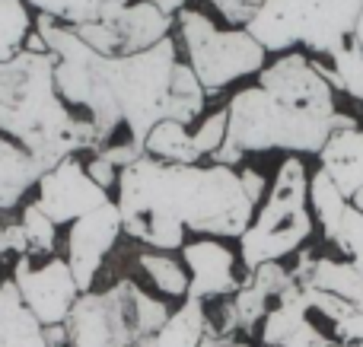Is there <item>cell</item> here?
Instances as JSON below:
<instances>
[{"mask_svg":"<svg viewBox=\"0 0 363 347\" xmlns=\"http://www.w3.org/2000/svg\"><path fill=\"white\" fill-rule=\"evenodd\" d=\"M13 284L45 329L67 322L70 309L80 300V287L70 274L67 258H48L45 265H32L29 255H19L13 268Z\"/></svg>","mask_w":363,"mask_h":347,"instance_id":"30bf717a","label":"cell"},{"mask_svg":"<svg viewBox=\"0 0 363 347\" xmlns=\"http://www.w3.org/2000/svg\"><path fill=\"white\" fill-rule=\"evenodd\" d=\"M357 347H363V344H357Z\"/></svg>","mask_w":363,"mask_h":347,"instance_id":"8d00e7d4","label":"cell"},{"mask_svg":"<svg viewBox=\"0 0 363 347\" xmlns=\"http://www.w3.org/2000/svg\"><path fill=\"white\" fill-rule=\"evenodd\" d=\"M138 268L163 297H169V300L188 297V268L182 265V258H176V255L150 249V252L138 255Z\"/></svg>","mask_w":363,"mask_h":347,"instance_id":"44dd1931","label":"cell"},{"mask_svg":"<svg viewBox=\"0 0 363 347\" xmlns=\"http://www.w3.org/2000/svg\"><path fill=\"white\" fill-rule=\"evenodd\" d=\"M347 204H351L347 195L335 185V178L328 176L325 169H315L313 176H309V210H313L315 223L322 227L328 242L338 233V223H341V217H345Z\"/></svg>","mask_w":363,"mask_h":347,"instance_id":"ffe728a7","label":"cell"},{"mask_svg":"<svg viewBox=\"0 0 363 347\" xmlns=\"http://www.w3.org/2000/svg\"><path fill=\"white\" fill-rule=\"evenodd\" d=\"M211 331V316L201 300H185L153 335V347H201Z\"/></svg>","mask_w":363,"mask_h":347,"instance_id":"ac0fdd59","label":"cell"},{"mask_svg":"<svg viewBox=\"0 0 363 347\" xmlns=\"http://www.w3.org/2000/svg\"><path fill=\"white\" fill-rule=\"evenodd\" d=\"M172 19L185 51V64L194 70L207 96L220 93L249 74H258L268 64V51L245 29H220L207 13L188 6Z\"/></svg>","mask_w":363,"mask_h":347,"instance_id":"ba28073f","label":"cell"},{"mask_svg":"<svg viewBox=\"0 0 363 347\" xmlns=\"http://www.w3.org/2000/svg\"><path fill=\"white\" fill-rule=\"evenodd\" d=\"M347 201H351V207H357V210H360V214H363V185H360V188H357V191H354V195H351V198H347Z\"/></svg>","mask_w":363,"mask_h":347,"instance_id":"e575fe53","label":"cell"},{"mask_svg":"<svg viewBox=\"0 0 363 347\" xmlns=\"http://www.w3.org/2000/svg\"><path fill=\"white\" fill-rule=\"evenodd\" d=\"M262 4L264 0H211V6L223 16V23H230V29H236V25L245 29Z\"/></svg>","mask_w":363,"mask_h":347,"instance_id":"83f0119b","label":"cell"},{"mask_svg":"<svg viewBox=\"0 0 363 347\" xmlns=\"http://www.w3.org/2000/svg\"><path fill=\"white\" fill-rule=\"evenodd\" d=\"M144 153L163 163H201L188 125L172 118H163L150 127V134L144 137Z\"/></svg>","mask_w":363,"mask_h":347,"instance_id":"d6986e66","label":"cell"},{"mask_svg":"<svg viewBox=\"0 0 363 347\" xmlns=\"http://www.w3.org/2000/svg\"><path fill=\"white\" fill-rule=\"evenodd\" d=\"M4 255H26V239L23 229H19V220H0V258Z\"/></svg>","mask_w":363,"mask_h":347,"instance_id":"f546056e","label":"cell"},{"mask_svg":"<svg viewBox=\"0 0 363 347\" xmlns=\"http://www.w3.org/2000/svg\"><path fill=\"white\" fill-rule=\"evenodd\" d=\"M153 6H157V10H163L166 16H176L179 10H185V4L188 0H150Z\"/></svg>","mask_w":363,"mask_h":347,"instance_id":"836d02e7","label":"cell"},{"mask_svg":"<svg viewBox=\"0 0 363 347\" xmlns=\"http://www.w3.org/2000/svg\"><path fill=\"white\" fill-rule=\"evenodd\" d=\"M332 246L338 249V252H345L347 261H354V265L363 271V214L357 207L347 204V210H345V217H341V223H338V233H335Z\"/></svg>","mask_w":363,"mask_h":347,"instance_id":"484cf974","label":"cell"},{"mask_svg":"<svg viewBox=\"0 0 363 347\" xmlns=\"http://www.w3.org/2000/svg\"><path fill=\"white\" fill-rule=\"evenodd\" d=\"M309 172L296 153H290L271 182L262 210L252 217L249 229L239 236V261L245 274L264 261H284L309 242L315 217L309 210Z\"/></svg>","mask_w":363,"mask_h":347,"instance_id":"5b68a950","label":"cell"},{"mask_svg":"<svg viewBox=\"0 0 363 347\" xmlns=\"http://www.w3.org/2000/svg\"><path fill=\"white\" fill-rule=\"evenodd\" d=\"M102 76L108 80L121 112V127L125 137L144 147V137L150 127L163 118L182 121V108L172 93L179 67V42L176 38H163L160 45L138 55H121V57H99ZM185 125V121H182Z\"/></svg>","mask_w":363,"mask_h":347,"instance_id":"277c9868","label":"cell"},{"mask_svg":"<svg viewBox=\"0 0 363 347\" xmlns=\"http://www.w3.org/2000/svg\"><path fill=\"white\" fill-rule=\"evenodd\" d=\"M322 169L335 178L347 198L363 185V127H341L332 131L325 147L319 150Z\"/></svg>","mask_w":363,"mask_h":347,"instance_id":"9a60e30c","label":"cell"},{"mask_svg":"<svg viewBox=\"0 0 363 347\" xmlns=\"http://www.w3.org/2000/svg\"><path fill=\"white\" fill-rule=\"evenodd\" d=\"M239 182H242L245 198H249V201L258 207V204L264 201V195H268V182H264V176H262V172H255V169H242V172H239Z\"/></svg>","mask_w":363,"mask_h":347,"instance_id":"1f68e13d","label":"cell"},{"mask_svg":"<svg viewBox=\"0 0 363 347\" xmlns=\"http://www.w3.org/2000/svg\"><path fill=\"white\" fill-rule=\"evenodd\" d=\"M86 172H89V178H93L96 185H99V188H115V185H118V166L112 163V159H106L102 157V153H93V157L86 159Z\"/></svg>","mask_w":363,"mask_h":347,"instance_id":"f1b7e54d","label":"cell"},{"mask_svg":"<svg viewBox=\"0 0 363 347\" xmlns=\"http://www.w3.org/2000/svg\"><path fill=\"white\" fill-rule=\"evenodd\" d=\"M0 134L16 140L45 172L80 150H102L99 134L55 86V55L19 51L0 61Z\"/></svg>","mask_w":363,"mask_h":347,"instance_id":"7a4b0ae2","label":"cell"},{"mask_svg":"<svg viewBox=\"0 0 363 347\" xmlns=\"http://www.w3.org/2000/svg\"><path fill=\"white\" fill-rule=\"evenodd\" d=\"M108 198L106 188L89 178L86 163H80V157H67L57 166H51L35 185V204L57 223V227H67L77 217L89 214V210L102 207Z\"/></svg>","mask_w":363,"mask_h":347,"instance_id":"8fae6325","label":"cell"},{"mask_svg":"<svg viewBox=\"0 0 363 347\" xmlns=\"http://www.w3.org/2000/svg\"><path fill=\"white\" fill-rule=\"evenodd\" d=\"M226 140L211 163L233 166L245 153H268V150H290V153H319L335 131L332 118L300 108L281 96L268 93L264 86H245L226 106Z\"/></svg>","mask_w":363,"mask_h":347,"instance_id":"3957f363","label":"cell"},{"mask_svg":"<svg viewBox=\"0 0 363 347\" xmlns=\"http://www.w3.org/2000/svg\"><path fill=\"white\" fill-rule=\"evenodd\" d=\"M226 121H230L226 108H217V112H211V115H207V118L191 131L194 150H198L201 159H211L213 153L223 147V140H226Z\"/></svg>","mask_w":363,"mask_h":347,"instance_id":"4316f807","label":"cell"},{"mask_svg":"<svg viewBox=\"0 0 363 347\" xmlns=\"http://www.w3.org/2000/svg\"><path fill=\"white\" fill-rule=\"evenodd\" d=\"M166 319L169 306L125 278L108 290L80 293L64 322V347H138Z\"/></svg>","mask_w":363,"mask_h":347,"instance_id":"52a82bcc","label":"cell"},{"mask_svg":"<svg viewBox=\"0 0 363 347\" xmlns=\"http://www.w3.org/2000/svg\"><path fill=\"white\" fill-rule=\"evenodd\" d=\"M363 0H264L252 23V38L271 55L309 48L313 57H328L354 38Z\"/></svg>","mask_w":363,"mask_h":347,"instance_id":"8992f818","label":"cell"},{"mask_svg":"<svg viewBox=\"0 0 363 347\" xmlns=\"http://www.w3.org/2000/svg\"><path fill=\"white\" fill-rule=\"evenodd\" d=\"M296 255H300V261L294 268V278L300 284L335 293V297L347 300L351 306L363 309V271L354 261H338V258L309 255V252H296Z\"/></svg>","mask_w":363,"mask_h":347,"instance_id":"5bb4252c","label":"cell"},{"mask_svg":"<svg viewBox=\"0 0 363 347\" xmlns=\"http://www.w3.org/2000/svg\"><path fill=\"white\" fill-rule=\"evenodd\" d=\"M0 347H48L45 325L23 303L16 284H0Z\"/></svg>","mask_w":363,"mask_h":347,"instance_id":"e0dca14e","label":"cell"},{"mask_svg":"<svg viewBox=\"0 0 363 347\" xmlns=\"http://www.w3.org/2000/svg\"><path fill=\"white\" fill-rule=\"evenodd\" d=\"M354 42L363 48V10H360V19H357V29H354Z\"/></svg>","mask_w":363,"mask_h":347,"instance_id":"d590c367","label":"cell"},{"mask_svg":"<svg viewBox=\"0 0 363 347\" xmlns=\"http://www.w3.org/2000/svg\"><path fill=\"white\" fill-rule=\"evenodd\" d=\"M172 25H176V19L157 10L150 0H128L121 10L93 19V23H77L70 29L99 55L121 57L160 45L163 38L172 35Z\"/></svg>","mask_w":363,"mask_h":347,"instance_id":"9c48e42d","label":"cell"},{"mask_svg":"<svg viewBox=\"0 0 363 347\" xmlns=\"http://www.w3.org/2000/svg\"><path fill=\"white\" fill-rule=\"evenodd\" d=\"M26 0H0V61H10L26 48V35L35 29Z\"/></svg>","mask_w":363,"mask_h":347,"instance_id":"cb8c5ba5","label":"cell"},{"mask_svg":"<svg viewBox=\"0 0 363 347\" xmlns=\"http://www.w3.org/2000/svg\"><path fill=\"white\" fill-rule=\"evenodd\" d=\"M315 64L335 89H341L345 96H351L357 102L363 99V48L354 38L335 55H328V64H322L319 57H315Z\"/></svg>","mask_w":363,"mask_h":347,"instance_id":"7402d4cb","label":"cell"},{"mask_svg":"<svg viewBox=\"0 0 363 347\" xmlns=\"http://www.w3.org/2000/svg\"><path fill=\"white\" fill-rule=\"evenodd\" d=\"M115 188L121 229L157 252L182 249L188 229L239 239L255 217L239 172L223 163H163L144 153L118 172Z\"/></svg>","mask_w":363,"mask_h":347,"instance_id":"6da1fadb","label":"cell"},{"mask_svg":"<svg viewBox=\"0 0 363 347\" xmlns=\"http://www.w3.org/2000/svg\"><path fill=\"white\" fill-rule=\"evenodd\" d=\"M26 4L64 25H77L108 16V13L121 10L128 0H26Z\"/></svg>","mask_w":363,"mask_h":347,"instance_id":"603a6c76","label":"cell"},{"mask_svg":"<svg viewBox=\"0 0 363 347\" xmlns=\"http://www.w3.org/2000/svg\"><path fill=\"white\" fill-rule=\"evenodd\" d=\"M45 169L29 157V150L0 134V214H10L19 207L26 195L38 185Z\"/></svg>","mask_w":363,"mask_h":347,"instance_id":"2e32d148","label":"cell"},{"mask_svg":"<svg viewBox=\"0 0 363 347\" xmlns=\"http://www.w3.org/2000/svg\"><path fill=\"white\" fill-rule=\"evenodd\" d=\"M182 265L188 268V297L185 300H226L242 287L236 265L239 255L230 246H223V239L213 236H201L194 242L182 246Z\"/></svg>","mask_w":363,"mask_h":347,"instance_id":"4fadbf2b","label":"cell"},{"mask_svg":"<svg viewBox=\"0 0 363 347\" xmlns=\"http://www.w3.org/2000/svg\"><path fill=\"white\" fill-rule=\"evenodd\" d=\"M121 236V214H118V204L106 201L102 207L89 210V214L77 217L70 223V233H67V265L70 274H74L77 287L80 293H89L102 271V261L106 255L115 249Z\"/></svg>","mask_w":363,"mask_h":347,"instance_id":"7c38bea8","label":"cell"},{"mask_svg":"<svg viewBox=\"0 0 363 347\" xmlns=\"http://www.w3.org/2000/svg\"><path fill=\"white\" fill-rule=\"evenodd\" d=\"M19 229H23L26 239V255L35 258V255H51L57 246V223L38 207L35 201L26 204L23 214H19Z\"/></svg>","mask_w":363,"mask_h":347,"instance_id":"d4e9b609","label":"cell"},{"mask_svg":"<svg viewBox=\"0 0 363 347\" xmlns=\"http://www.w3.org/2000/svg\"><path fill=\"white\" fill-rule=\"evenodd\" d=\"M201 347H252L245 341H236V338H220V335H207L204 341H201Z\"/></svg>","mask_w":363,"mask_h":347,"instance_id":"d6a6232c","label":"cell"},{"mask_svg":"<svg viewBox=\"0 0 363 347\" xmlns=\"http://www.w3.org/2000/svg\"><path fill=\"white\" fill-rule=\"evenodd\" d=\"M335 338H338L341 344H351V347H357V344H363V309H354L351 316L345 319V322L335 329Z\"/></svg>","mask_w":363,"mask_h":347,"instance_id":"4dcf8cb0","label":"cell"}]
</instances>
